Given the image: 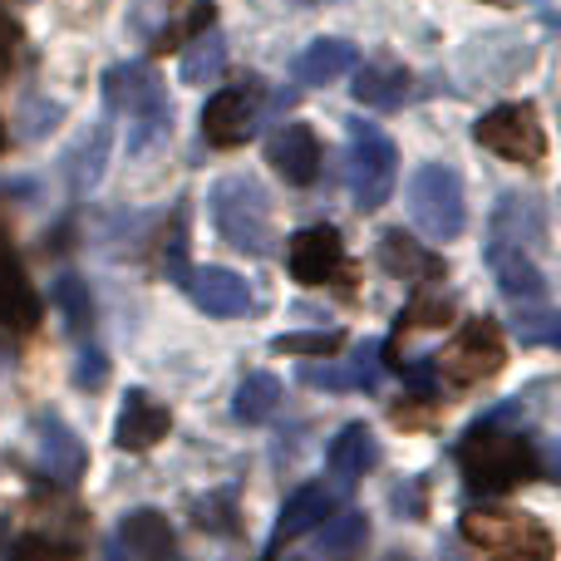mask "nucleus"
Segmentation results:
<instances>
[{"instance_id":"dca6fc26","label":"nucleus","mask_w":561,"mask_h":561,"mask_svg":"<svg viewBox=\"0 0 561 561\" xmlns=\"http://www.w3.org/2000/svg\"><path fill=\"white\" fill-rule=\"evenodd\" d=\"M272 163H276V173L286 178V183H296V187L316 183V173H320V138H316V128H310V124H286L272 138Z\"/></svg>"},{"instance_id":"9d476101","label":"nucleus","mask_w":561,"mask_h":561,"mask_svg":"<svg viewBox=\"0 0 561 561\" xmlns=\"http://www.w3.org/2000/svg\"><path fill=\"white\" fill-rule=\"evenodd\" d=\"M256 134V79L222 89V94L207 99L203 108V138L213 148H237Z\"/></svg>"},{"instance_id":"c756f323","label":"nucleus","mask_w":561,"mask_h":561,"mask_svg":"<svg viewBox=\"0 0 561 561\" xmlns=\"http://www.w3.org/2000/svg\"><path fill=\"white\" fill-rule=\"evenodd\" d=\"M213 20H217L213 0H193L183 15L168 20V25L153 35V49H178V45H187V39H197L203 30H213Z\"/></svg>"},{"instance_id":"a19ab883","label":"nucleus","mask_w":561,"mask_h":561,"mask_svg":"<svg viewBox=\"0 0 561 561\" xmlns=\"http://www.w3.org/2000/svg\"><path fill=\"white\" fill-rule=\"evenodd\" d=\"M0 148H5V128H0Z\"/></svg>"},{"instance_id":"7ed1b4c3","label":"nucleus","mask_w":561,"mask_h":561,"mask_svg":"<svg viewBox=\"0 0 561 561\" xmlns=\"http://www.w3.org/2000/svg\"><path fill=\"white\" fill-rule=\"evenodd\" d=\"M104 99L114 114L128 118V148L134 153H144L153 138L168 134V124H173V104H168L163 84H158L153 69L144 65H114L104 75Z\"/></svg>"},{"instance_id":"473e14b6","label":"nucleus","mask_w":561,"mask_h":561,"mask_svg":"<svg viewBox=\"0 0 561 561\" xmlns=\"http://www.w3.org/2000/svg\"><path fill=\"white\" fill-rule=\"evenodd\" d=\"M272 345L280 350V355H310V359H325V355H335V350L345 345V335H340V330H316V335H276Z\"/></svg>"},{"instance_id":"c85d7f7f","label":"nucleus","mask_w":561,"mask_h":561,"mask_svg":"<svg viewBox=\"0 0 561 561\" xmlns=\"http://www.w3.org/2000/svg\"><path fill=\"white\" fill-rule=\"evenodd\" d=\"M49 300L65 310L69 335H89V330H94V300H89V286L79 276H59L55 290H49Z\"/></svg>"},{"instance_id":"1a4fd4ad","label":"nucleus","mask_w":561,"mask_h":561,"mask_svg":"<svg viewBox=\"0 0 561 561\" xmlns=\"http://www.w3.org/2000/svg\"><path fill=\"white\" fill-rule=\"evenodd\" d=\"M286 262L300 286H340V290L350 286V256L335 227H306V232H296L286 247Z\"/></svg>"},{"instance_id":"cd10ccee","label":"nucleus","mask_w":561,"mask_h":561,"mask_svg":"<svg viewBox=\"0 0 561 561\" xmlns=\"http://www.w3.org/2000/svg\"><path fill=\"white\" fill-rule=\"evenodd\" d=\"M227 65V39L217 30H203L197 39H187V55H183V84H207L217 79Z\"/></svg>"},{"instance_id":"6ab92c4d","label":"nucleus","mask_w":561,"mask_h":561,"mask_svg":"<svg viewBox=\"0 0 561 561\" xmlns=\"http://www.w3.org/2000/svg\"><path fill=\"white\" fill-rule=\"evenodd\" d=\"M330 507H335V497H330L320 483H310V488H300V493H290L286 507H280V517H276L272 552H276L280 542H296V537H306L310 527H320V523L330 517Z\"/></svg>"},{"instance_id":"f8f14e48","label":"nucleus","mask_w":561,"mask_h":561,"mask_svg":"<svg viewBox=\"0 0 561 561\" xmlns=\"http://www.w3.org/2000/svg\"><path fill=\"white\" fill-rule=\"evenodd\" d=\"M187 296L197 300V306L207 310V316H247L252 310V290H247V280L237 272H227V266H203V272H187Z\"/></svg>"},{"instance_id":"aec40b11","label":"nucleus","mask_w":561,"mask_h":561,"mask_svg":"<svg viewBox=\"0 0 561 561\" xmlns=\"http://www.w3.org/2000/svg\"><path fill=\"white\" fill-rule=\"evenodd\" d=\"M375 463H379L375 434H369L365 424H345V428H340V438L330 444V473H335L345 488H355Z\"/></svg>"},{"instance_id":"7c9ffc66","label":"nucleus","mask_w":561,"mask_h":561,"mask_svg":"<svg viewBox=\"0 0 561 561\" xmlns=\"http://www.w3.org/2000/svg\"><path fill=\"white\" fill-rule=\"evenodd\" d=\"M448 316H454V296H444V290H419L404 306V316H399V330L404 325L434 330V325H448Z\"/></svg>"},{"instance_id":"5701e85b","label":"nucleus","mask_w":561,"mask_h":561,"mask_svg":"<svg viewBox=\"0 0 561 561\" xmlns=\"http://www.w3.org/2000/svg\"><path fill=\"white\" fill-rule=\"evenodd\" d=\"M350 69H355V45H345V39H316V45L296 59V79L310 89L335 84V79L350 75Z\"/></svg>"},{"instance_id":"f03ea898","label":"nucleus","mask_w":561,"mask_h":561,"mask_svg":"<svg viewBox=\"0 0 561 561\" xmlns=\"http://www.w3.org/2000/svg\"><path fill=\"white\" fill-rule=\"evenodd\" d=\"M213 207V227L227 247L247 256H266L272 252V203H266V187L247 173H232L213 187L207 197Z\"/></svg>"},{"instance_id":"423d86ee","label":"nucleus","mask_w":561,"mask_h":561,"mask_svg":"<svg viewBox=\"0 0 561 561\" xmlns=\"http://www.w3.org/2000/svg\"><path fill=\"white\" fill-rule=\"evenodd\" d=\"M503 359H507V350L493 320H463V330L438 355H428V365L448 385H478V379H493L503 369Z\"/></svg>"},{"instance_id":"2f4dec72","label":"nucleus","mask_w":561,"mask_h":561,"mask_svg":"<svg viewBox=\"0 0 561 561\" xmlns=\"http://www.w3.org/2000/svg\"><path fill=\"white\" fill-rule=\"evenodd\" d=\"M193 523L203 533H237V493H207L193 503Z\"/></svg>"},{"instance_id":"ddd939ff","label":"nucleus","mask_w":561,"mask_h":561,"mask_svg":"<svg viewBox=\"0 0 561 561\" xmlns=\"http://www.w3.org/2000/svg\"><path fill=\"white\" fill-rule=\"evenodd\" d=\"M168 424H173V414H168V409L158 404L153 394H144V389H128L114 438H118V448H128V454H144V448H153L158 438L168 434Z\"/></svg>"},{"instance_id":"58836bf2","label":"nucleus","mask_w":561,"mask_h":561,"mask_svg":"<svg viewBox=\"0 0 561 561\" xmlns=\"http://www.w3.org/2000/svg\"><path fill=\"white\" fill-rule=\"evenodd\" d=\"M5 537H10V523H5V517H0V547H5Z\"/></svg>"},{"instance_id":"72a5a7b5","label":"nucleus","mask_w":561,"mask_h":561,"mask_svg":"<svg viewBox=\"0 0 561 561\" xmlns=\"http://www.w3.org/2000/svg\"><path fill=\"white\" fill-rule=\"evenodd\" d=\"M10 561H75V547L55 542V537H20L10 547Z\"/></svg>"},{"instance_id":"20e7f679","label":"nucleus","mask_w":561,"mask_h":561,"mask_svg":"<svg viewBox=\"0 0 561 561\" xmlns=\"http://www.w3.org/2000/svg\"><path fill=\"white\" fill-rule=\"evenodd\" d=\"M409 217L424 237L434 242H454L468 222V207H463V183L448 163H428L414 173L409 183Z\"/></svg>"},{"instance_id":"4be33fe9","label":"nucleus","mask_w":561,"mask_h":561,"mask_svg":"<svg viewBox=\"0 0 561 561\" xmlns=\"http://www.w3.org/2000/svg\"><path fill=\"white\" fill-rule=\"evenodd\" d=\"M379 262H385V272H394L404 280H438L444 276V262H438L434 252H424L419 242H409L399 227L379 237Z\"/></svg>"},{"instance_id":"412c9836","label":"nucleus","mask_w":561,"mask_h":561,"mask_svg":"<svg viewBox=\"0 0 561 561\" xmlns=\"http://www.w3.org/2000/svg\"><path fill=\"white\" fill-rule=\"evenodd\" d=\"M355 99L365 108H399L409 94V69L404 65H389V59H375V65H359L355 69Z\"/></svg>"},{"instance_id":"6e6552de","label":"nucleus","mask_w":561,"mask_h":561,"mask_svg":"<svg viewBox=\"0 0 561 561\" xmlns=\"http://www.w3.org/2000/svg\"><path fill=\"white\" fill-rule=\"evenodd\" d=\"M350 134H355V153H350L355 158V163H350V193H355L359 213H375V207H385L389 193H394L399 153H394V144L369 124H355Z\"/></svg>"},{"instance_id":"bb28decb","label":"nucleus","mask_w":561,"mask_h":561,"mask_svg":"<svg viewBox=\"0 0 561 561\" xmlns=\"http://www.w3.org/2000/svg\"><path fill=\"white\" fill-rule=\"evenodd\" d=\"M104 158H108V124H99L94 134H84L79 138V148L65 158V168H69V187L75 193H89V187L104 178Z\"/></svg>"},{"instance_id":"2eb2a0df","label":"nucleus","mask_w":561,"mask_h":561,"mask_svg":"<svg viewBox=\"0 0 561 561\" xmlns=\"http://www.w3.org/2000/svg\"><path fill=\"white\" fill-rule=\"evenodd\" d=\"M35 434H39V468H45L55 483H75V478L84 473V444L75 438V428L59 414H39Z\"/></svg>"},{"instance_id":"393cba45","label":"nucleus","mask_w":561,"mask_h":561,"mask_svg":"<svg viewBox=\"0 0 561 561\" xmlns=\"http://www.w3.org/2000/svg\"><path fill=\"white\" fill-rule=\"evenodd\" d=\"M300 375H306V385H325V389H369L379 379V345L359 350V359L350 369H340V365H306Z\"/></svg>"},{"instance_id":"a878e982","label":"nucleus","mask_w":561,"mask_h":561,"mask_svg":"<svg viewBox=\"0 0 561 561\" xmlns=\"http://www.w3.org/2000/svg\"><path fill=\"white\" fill-rule=\"evenodd\" d=\"M280 399H286V389H280L276 375H247L242 385H237V419L242 424H266V419L280 409Z\"/></svg>"},{"instance_id":"4468645a","label":"nucleus","mask_w":561,"mask_h":561,"mask_svg":"<svg viewBox=\"0 0 561 561\" xmlns=\"http://www.w3.org/2000/svg\"><path fill=\"white\" fill-rule=\"evenodd\" d=\"M488 262H493V272H497V286L513 300H523V306H542L547 300V276H542V266L533 262V252L493 242L488 247Z\"/></svg>"},{"instance_id":"e433bc0d","label":"nucleus","mask_w":561,"mask_h":561,"mask_svg":"<svg viewBox=\"0 0 561 561\" xmlns=\"http://www.w3.org/2000/svg\"><path fill=\"white\" fill-rule=\"evenodd\" d=\"M15 49H20V25L5 15V10H0V65H10V59H15Z\"/></svg>"},{"instance_id":"a211bd4d","label":"nucleus","mask_w":561,"mask_h":561,"mask_svg":"<svg viewBox=\"0 0 561 561\" xmlns=\"http://www.w3.org/2000/svg\"><path fill=\"white\" fill-rule=\"evenodd\" d=\"M493 227H497L493 242H507V247H523V252H533V247L547 242V207L537 203V197H503Z\"/></svg>"},{"instance_id":"0eeeda50","label":"nucleus","mask_w":561,"mask_h":561,"mask_svg":"<svg viewBox=\"0 0 561 561\" xmlns=\"http://www.w3.org/2000/svg\"><path fill=\"white\" fill-rule=\"evenodd\" d=\"M478 144L493 148L497 158L507 163H523V168H537L547 158V134H542V118H537L533 104H503L493 114L478 118Z\"/></svg>"},{"instance_id":"39448f33","label":"nucleus","mask_w":561,"mask_h":561,"mask_svg":"<svg viewBox=\"0 0 561 561\" xmlns=\"http://www.w3.org/2000/svg\"><path fill=\"white\" fill-rule=\"evenodd\" d=\"M463 537L483 552H493L488 561H557L547 527H537L523 513H468Z\"/></svg>"},{"instance_id":"9b49d317","label":"nucleus","mask_w":561,"mask_h":561,"mask_svg":"<svg viewBox=\"0 0 561 561\" xmlns=\"http://www.w3.org/2000/svg\"><path fill=\"white\" fill-rule=\"evenodd\" d=\"M39 320V296L25 280V266H20L15 247H10V227L0 217V325L30 330Z\"/></svg>"},{"instance_id":"ea45409f","label":"nucleus","mask_w":561,"mask_h":561,"mask_svg":"<svg viewBox=\"0 0 561 561\" xmlns=\"http://www.w3.org/2000/svg\"><path fill=\"white\" fill-rule=\"evenodd\" d=\"M385 561H414V557H399V552H394V557H385Z\"/></svg>"},{"instance_id":"f704fd0d","label":"nucleus","mask_w":561,"mask_h":561,"mask_svg":"<svg viewBox=\"0 0 561 561\" xmlns=\"http://www.w3.org/2000/svg\"><path fill=\"white\" fill-rule=\"evenodd\" d=\"M517 340H523V345H547V340H557V316L547 306H537L533 316H517Z\"/></svg>"},{"instance_id":"f257e3e1","label":"nucleus","mask_w":561,"mask_h":561,"mask_svg":"<svg viewBox=\"0 0 561 561\" xmlns=\"http://www.w3.org/2000/svg\"><path fill=\"white\" fill-rule=\"evenodd\" d=\"M458 468L473 493H513L517 483L537 478L533 438H523V428H503V419L488 414L458 444Z\"/></svg>"},{"instance_id":"f3484780","label":"nucleus","mask_w":561,"mask_h":561,"mask_svg":"<svg viewBox=\"0 0 561 561\" xmlns=\"http://www.w3.org/2000/svg\"><path fill=\"white\" fill-rule=\"evenodd\" d=\"M118 542H124L128 557H138V561H168L178 552V537L158 507H134V513L118 523Z\"/></svg>"},{"instance_id":"c9c22d12","label":"nucleus","mask_w":561,"mask_h":561,"mask_svg":"<svg viewBox=\"0 0 561 561\" xmlns=\"http://www.w3.org/2000/svg\"><path fill=\"white\" fill-rule=\"evenodd\" d=\"M104 379H108L104 350H84V355H79V369H75V385H79V389H99Z\"/></svg>"},{"instance_id":"b1692460","label":"nucleus","mask_w":561,"mask_h":561,"mask_svg":"<svg viewBox=\"0 0 561 561\" xmlns=\"http://www.w3.org/2000/svg\"><path fill=\"white\" fill-rule=\"evenodd\" d=\"M369 542V517L365 513H340L325 523L316 542V561H355Z\"/></svg>"},{"instance_id":"4c0bfd02","label":"nucleus","mask_w":561,"mask_h":561,"mask_svg":"<svg viewBox=\"0 0 561 561\" xmlns=\"http://www.w3.org/2000/svg\"><path fill=\"white\" fill-rule=\"evenodd\" d=\"M428 414H434V404H428V394H424V404H394V424H424Z\"/></svg>"}]
</instances>
